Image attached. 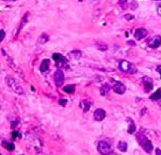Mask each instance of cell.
<instances>
[{
	"label": "cell",
	"mask_w": 161,
	"mask_h": 155,
	"mask_svg": "<svg viewBox=\"0 0 161 155\" xmlns=\"http://www.w3.org/2000/svg\"><path fill=\"white\" fill-rule=\"evenodd\" d=\"M106 116V113L105 110L103 109H97L94 112V114H93V117H94V120L95 121H98V122H100V121L105 120Z\"/></svg>",
	"instance_id": "9"
},
{
	"label": "cell",
	"mask_w": 161,
	"mask_h": 155,
	"mask_svg": "<svg viewBox=\"0 0 161 155\" xmlns=\"http://www.w3.org/2000/svg\"><path fill=\"white\" fill-rule=\"evenodd\" d=\"M59 105H61L62 107H65L67 105V99H60L59 100Z\"/></svg>",
	"instance_id": "30"
},
{
	"label": "cell",
	"mask_w": 161,
	"mask_h": 155,
	"mask_svg": "<svg viewBox=\"0 0 161 155\" xmlns=\"http://www.w3.org/2000/svg\"><path fill=\"white\" fill-rule=\"evenodd\" d=\"M2 146H3L6 150H8V151H13L14 148H15V146H14L13 143H11V142H7V141L2 142Z\"/></svg>",
	"instance_id": "16"
},
{
	"label": "cell",
	"mask_w": 161,
	"mask_h": 155,
	"mask_svg": "<svg viewBox=\"0 0 161 155\" xmlns=\"http://www.w3.org/2000/svg\"><path fill=\"white\" fill-rule=\"evenodd\" d=\"M79 1H82V0H79Z\"/></svg>",
	"instance_id": "39"
},
{
	"label": "cell",
	"mask_w": 161,
	"mask_h": 155,
	"mask_svg": "<svg viewBox=\"0 0 161 155\" xmlns=\"http://www.w3.org/2000/svg\"><path fill=\"white\" fill-rule=\"evenodd\" d=\"M129 121V128H128V133L129 134H133L134 132L136 131V126H135V124H134V122H133V120H130V119H128Z\"/></svg>",
	"instance_id": "22"
},
{
	"label": "cell",
	"mask_w": 161,
	"mask_h": 155,
	"mask_svg": "<svg viewBox=\"0 0 161 155\" xmlns=\"http://www.w3.org/2000/svg\"><path fill=\"white\" fill-rule=\"evenodd\" d=\"M155 151H156V155H161V150L159 148H157Z\"/></svg>",
	"instance_id": "35"
},
{
	"label": "cell",
	"mask_w": 161,
	"mask_h": 155,
	"mask_svg": "<svg viewBox=\"0 0 161 155\" xmlns=\"http://www.w3.org/2000/svg\"><path fill=\"white\" fill-rule=\"evenodd\" d=\"M4 38H5V31L3 29H0V43L4 40Z\"/></svg>",
	"instance_id": "27"
},
{
	"label": "cell",
	"mask_w": 161,
	"mask_h": 155,
	"mask_svg": "<svg viewBox=\"0 0 161 155\" xmlns=\"http://www.w3.org/2000/svg\"><path fill=\"white\" fill-rule=\"evenodd\" d=\"M18 136H20V135H19V133L17 132V131H13L12 132V138H13V139H16L17 137Z\"/></svg>",
	"instance_id": "31"
},
{
	"label": "cell",
	"mask_w": 161,
	"mask_h": 155,
	"mask_svg": "<svg viewBox=\"0 0 161 155\" xmlns=\"http://www.w3.org/2000/svg\"><path fill=\"white\" fill-rule=\"evenodd\" d=\"M128 44H129V45H130V46H135V43H134L133 41H131V42H128Z\"/></svg>",
	"instance_id": "36"
},
{
	"label": "cell",
	"mask_w": 161,
	"mask_h": 155,
	"mask_svg": "<svg viewBox=\"0 0 161 155\" xmlns=\"http://www.w3.org/2000/svg\"><path fill=\"white\" fill-rule=\"evenodd\" d=\"M0 109H1V107H0Z\"/></svg>",
	"instance_id": "40"
},
{
	"label": "cell",
	"mask_w": 161,
	"mask_h": 155,
	"mask_svg": "<svg viewBox=\"0 0 161 155\" xmlns=\"http://www.w3.org/2000/svg\"><path fill=\"white\" fill-rule=\"evenodd\" d=\"M18 124V122H17V121H15V122H12L11 123V127L13 128V127H16V125Z\"/></svg>",
	"instance_id": "34"
},
{
	"label": "cell",
	"mask_w": 161,
	"mask_h": 155,
	"mask_svg": "<svg viewBox=\"0 0 161 155\" xmlns=\"http://www.w3.org/2000/svg\"><path fill=\"white\" fill-rule=\"evenodd\" d=\"M138 7V4H137V1H135V0H133L132 2H131V8L132 9H136Z\"/></svg>",
	"instance_id": "29"
},
{
	"label": "cell",
	"mask_w": 161,
	"mask_h": 155,
	"mask_svg": "<svg viewBox=\"0 0 161 155\" xmlns=\"http://www.w3.org/2000/svg\"><path fill=\"white\" fill-rule=\"evenodd\" d=\"M118 149L120 150V151H122V152H126V151H127V149H128L127 142H125V141H120V142H119Z\"/></svg>",
	"instance_id": "19"
},
{
	"label": "cell",
	"mask_w": 161,
	"mask_h": 155,
	"mask_svg": "<svg viewBox=\"0 0 161 155\" xmlns=\"http://www.w3.org/2000/svg\"><path fill=\"white\" fill-rule=\"evenodd\" d=\"M3 1H15V0H3Z\"/></svg>",
	"instance_id": "38"
},
{
	"label": "cell",
	"mask_w": 161,
	"mask_h": 155,
	"mask_svg": "<svg viewBox=\"0 0 161 155\" xmlns=\"http://www.w3.org/2000/svg\"><path fill=\"white\" fill-rule=\"evenodd\" d=\"M137 140H138V143H139L142 147L144 146L146 142L148 141L147 137H146L145 135H143V134H138L137 135Z\"/></svg>",
	"instance_id": "13"
},
{
	"label": "cell",
	"mask_w": 161,
	"mask_h": 155,
	"mask_svg": "<svg viewBox=\"0 0 161 155\" xmlns=\"http://www.w3.org/2000/svg\"><path fill=\"white\" fill-rule=\"evenodd\" d=\"M48 41H49V36L47 34H42L41 36L39 37V39H38V43L42 44V45L46 44Z\"/></svg>",
	"instance_id": "18"
},
{
	"label": "cell",
	"mask_w": 161,
	"mask_h": 155,
	"mask_svg": "<svg viewBox=\"0 0 161 155\" xmlns=\"http://www.w3.org/2000/svg\"><path fill=\"white\" fill-rule=\"evenodd\" d=\"M143 148H144V150L147 153H152L153 151V145H152V142L150 141L149 139H148V141L146 142L145 145L143 146Z\"/></svg>",
	"instance_id": "15"
},
{
	"label": "cell",
	"mask_w": 161,
	"mask_h": 155,
	"mask_svg": "<svg viewBox=\"0 0 161 155\" xmlns=\"http://www.w3.org/2000/svg\"><path fill=\"white\" fill-rule=\"evenodd\" d=\"M111 89V85L108 84V83H105V84H102L100 86V93L101 95H105L106 93L110 91Z\"/></svg>",
	"instance_id": "17"
},
{
	"label": "cell",
	"mask_w": 161,
	"mask_h": 155,
	"mask_svg": "<svg viewBox=\"0 0 161 155\" xmlns=\"http://www.w3.org/2000/svg\"><path fill=\"white\" fill-rule=\"evenodd\" d=\"M113 91L118 94H124L126 92V86L125 84H123L122 82H119V81H115L113 85Z\"/></svg>",
	"instance_id": "7"
},
{
	"label": "cell",
	"mask_w": 161,
	"mask_h": 155,
	"mask_svg": "<svg viewBox=\"0 0 161 155\" xmlns=\"http://www.w3.org/2000/svg\"><path fill=\"white\" fill-rule=\"evenodd\" d=\"M124 18H125L126 20H132V19H134V15L133 14H125Z\"/></svg>",
	"instance_id": "28"
},
{
	"label": "cell",
	"mask_w": 161,
	"mask_h": 155,
	"mask_svg": "<svg viewBox=\"0 0 161 155\" xmlns=\"http://www.w3.org/2000/svg\"><path fill=\"white\" fill-rule=\"evenodd\" d=\"M2 54H3V56H4V58L6 59V61H7V63L9 64V65L10 66H12V67H14V63H13V60H12V59L9 57L8 55H7V53L5 52V50H4V49H2Z\"/></svg>",
	"instance_id": "23"
},
{
	"label": "cell",
	"mask_w": 161,
	"mask_h": 155,
	"mask_svg": "<svg viewBox=\"0 0 161 155\" xmlns=\"http://www.w3.org/2000/svg\"><path fill=\"white\" fill-rule=\"evenodd\" d=\"M97 49L100 51H106L108 50V45L105 43H97Z\"/></svg>",
	"instance_id": "25"
},
{
	"label": "cell",
	"mask_w": 161,
	"mask_h": 155,
	"mask_svg": "<svg viewBox=\"0 0 161 155\" xmlns=\"http://www.w3.org/2000/svg\"><path fill=\"white\" fill-rule=\"evenodd\" d=\"M49 68H50V60L49 59H45V60L42 61V64L40 66V70H41V72L45 73L49 70Z\"/></svg>",
	"instance_id": "11"
},
{
	"label": "cell",
	"mask_w": 161,
	"mask_h": 155,
	"mask_svg": "<svg viewBox=\"0 0 161 155\" xmlns=\"http://www.w3.org/2000/svg\"><path fill=\"white\" fill-rule=\"evenodd\" d=\"M148 31L147 29H144V28H139L136 29L135 34H134V37H135L136 40H142V39H144L146 36H147Z\"/></svg>",
	"instance_id": "8"
},
{
	"label": "cell",
	"mask_w": 161,
	"mask_h": 155,
	"mask_svg": "<svg viewBox=\"0 0 161 155\" xmlns=\"http://www.w3.org/2000/svg\"><path fill=\"white\" fill-rule=\"evenodd\" d=\"M156 70H157V72L160 74V77H161V65H158L157 68H156Z\"/></svg>",
	"instance_id": "33"
},
{
	"label": "cell",
	"mask_w": 161,
	"mask_h": 155,
	"mask_svg": "<svg viewBox=\"0 0 161 155\" xmlns=\"http://www.w3.org/2000/svg\"><path fill=\"white\" fill-rule=\"evenodd\" d=\"M157 13H158V15L161 16V3L157 4Z\"/></svg>",
	"instance_id": "32"
},
{
	"label": "cell",
	"mask_w": 161,
	"mask_h": 155,
	"mask_svg": "<svg viewBox=\"0 0 161 155\" xmlns=\"http://www.w3.org/2000/svg\"><path fill=\"white\" fill-rule=\"evenodd\" d=\"M148 46L152 49H157L161 45V37L160 36H153L147 42Z\"/></svg>",
	"instance_id": "6"
},
{
	"label": "cell",
	"mask_w": 161,
	"mask_h": 155,
	"mask_svg": "<svg viewBox=\"0 0 161 155\" xmlns=\"http://www.w3.org/2000/svg\"><path fill=\"white\" fill-rule=\"evenodd\" d=\"M97 150L100 154L102 155H108L111 152V145L105 141H100L97 144Z\"/></svg>",
	"instance_id": "3"
},
{
	"label": "cell",
	"mask_w": 161,
	"mask_h": 155,
	"mask_svg": "<svg viewBox=\"0 0 161 155\" xmlns=\"http://www.w3.org/2000/svg\"><path fill=\"white\" fill-rule=\"evenodd\" d=\"M108 155H118V154H116V153H113V152H111V153H110V154H108Z\"/></svg>",
	"instance_id": "37"
},
{
	"label": "cell",
	"mask_w": 161,
	"mask_h": 155,
	"mask_svg": "<svg viewBox=\"0 0 161 155\" xmlns=\"http://www.w3.org/2000/svg\"><path fill=\"white\" fill-rule=\"evenodd\" d=\"M0 155H1V154H0Z\"/></svg>",
	"instance_id": "41"
},
{
	"label": "cell",
	"mask_w": 161,
	"mask_h": 155,
	"mask_svg": "<svg viewBox=\"0 0 161 155\" xmlns=\"http://www.w3.org/2000/svg\"><path fill=\"white\" fill-rule=\"evenodd\" d=\"M5 82H6V84L8 85V87L13 90L16 94H18V95L24 94L23 88L21 87V85L19 84V83L17 82L13 77H11V76H7V77L5 78Z\"/></svg>",
	"instance_id": "1"
},
{
	"label": "cell",
	"mask_w": 161,
	"mask_h": 155,
	"mask_svg": "<svg viewBox=\"0 0 161 155\" xmlns=\"http://www.w3.org/2000/svg\"><path fill=\"white\" fill-rule=\"evenodd\" d=\"M52 58H53L54 61H56V65L58 66L59 68L62 67V66H65L67 63V59L59 53H54Z\"/></svg>",
	"instance_id": "5"
},
{
	"label": "cell",
	"mask_w": 161,
	"mask_h": 155,
	"mask_svg": "<svg viewBox=\"0 0 161 155\" xmlns=\"http://www.w3.org/2000/svg\"><path fill=\"white\" fill-rule=\"evenodd\" d=\"M26 18H28V13H26V15L23 16V18H22V23H20V26H19V28H18V31H17V34H18L19 31H20V29H21L22 28H23V26H24V24L26 23V21H28V20H26Z\"/></svg>",
	"instance_id": "26"
},
{
	"label": "cell",
	"mask_w": 161,
	"mask_h": 155,
	"mask_svg": "<svg viewBox=\"0 0 161 155\" xmlns=\"http://www.w3.org/2000/svg\"><path fill=\"white\" fill-rule=\"evenodd\" d=\"M68 56H69V58H70V59H74V60H78V59H80V58H81V56H82V52L79 51V50H74V51L69 52Z\"/></svg>",
	"instance_id": "12"
},
{
	"label": "cell",
	"mask_w": 161,
	"mask_h": 155,
	"mask_svg": "<svg viewBox=\"0 0 161 155\" xmlns=\"http://www.w3.org/2000/svg\"><path fill=\"white\" fill-rule=\"evenodd\" d=\"M143 82H144V85H145V91L149 92L150 90L153 88V81H152V79H151L150 77L145 76V77L143 78Z\"/></svg>",
	"instance_id": "10"
},
{
	"label": "cell",
	"mask_w": 161,
	"mask_h": 155,
	"mask_svg": "<svg viewBox=\"0 0 161 155\" xmlns=\"http://www.w3.org/2000/svg\"><path fill=\"white\" fill-rule=\"evenodd\" d=\"M63 90L65 91L66 93H69V94H72L75 91V85L73 84H70V85H66L65 87L63 88Z\"/></svg>",
	"instance_id": "20"
},
{
	"label": "cell",
	"mask_w": 161,
	"mask_h": 155,
	"mask_svg": "<svg viewBox=\"0 0 161 155\" xmlns=\"http://www.w3.org/2000/svg\"><path fill=\"white\" fill-rule=\"evenodd\" d=\"M119 6L121 7V8L123 9V10H125V9H127L129 7V3H128V0H119Z\"/></svg>",
	"instance_id": "24"
},
{
	"label": "cell",
	"mask_w": 161,
	"mask_h": 155,
	"mask_svg": "<svg viewBox=\"0 0 161 155\" xmlns=\"http://www.w3.org/2000/svg\"><path fill=\"white\" fill-rule=\"evenodd\" d=\"M151 100H160L161 99V88H158L155 91V93L150 95Z\"/></svg>",
	"instance_id": "14"
},
{
	"label": "cell",
	"mask_w": 161,
	"mask_h": 155,
	"mask_svg": "<svg viewBox=\"0 0 161 155\" xmlns=\"http://www.w3.org/2000/svg\"><path fill=\"white\" fill-rule=\"evenodd\" d=\"M91 105H92V103H91V102H89V100H82V102H81V105L83 107V110L85 113L88 112V110L90 109Z\"/></svg>",
	"instance_id": "21"
},
{
	"label": "cell",
	"mask_w": 161,
	"mask_h": 155,
	"mask_svg": "<svg viewBox=\"0 0 161 155\" xmlns=\"http://www.w3.org/2000/svg\"><path fill=\"white\" fill-rule=\"evenodd\" d=\"M64 80H65V76H64L63 71L58 69L55 72V74H54V81H55L56 86H58V87L62 86L64 83Z\"/></svg>",
	"instance_id": "4"
},
{
	"label": "cell",
	"mask_w": 161,
	"mask_h": 155,
	"mask_svg": "<svg viewBox=\"0 0 161 155\" xmlns=\"http://www.w3.org/2000/svg\"><path fill=\"white\" fill-rule=\"evenodd\" d=\"M119 68L122 72L129 73V74H135L137 72V67L133 63H130L127 60H122L119 63Z\"/></svg>",
	"instance_id": "2"
}]
</instances>
